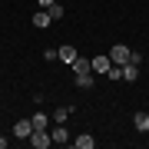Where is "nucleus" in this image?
I'll return each mask as SVG.
<instances>
[{
    "label": "nucleus",
    "instance_id": "nucleus-1",
    "mask_svg": "<svg viewBox=\"0 0 149 149\" xmlns=\"http://www.w3.org/2000/svg\"><path fill=\"white\" fill-rule=\"evenodd\" d=\"M50 143H53V136H47V129H33L30 133V146L33 149H47Z\"/></svg>",
    "mask_w": 149,
    "mask_h": 149
},
{
    "label": "nucleus",
    "instance_id": "nucleus-2",
    "mask_svg": "<svg viewBox=\"0 0 149 149\" xmlns=\"http://www.w3.org/2000/svg\"><path fill=\"white\" fill-rule=\"evenodd\" d=\"M129 53H133V50H126L123 43H116V47L109 50V60H113L116 66H123V63H129Z\"/></svg>",
    "mask_w": 149,
    "mask_h": 149
},
{
    "label": "nucleus",
    "instance_id": "nucleus-3",
    "mask_svg": "<svg viewBox=\"0 0 149 149\" xmlns=\"http://www.w3.org/2000/svg\"><path fill=\"white\" fill-rule=\"evenodd\" d=\"M30 133H33V119H17L13 136H17V139H30Z\"/></svg>",
    "mask_w": 149,
    "mask_h": 149
},
{
    "label": "nucleus",
    "instance_id": "nucleus-4",
    "mask_svg": "<svg viewBox=\"0 0 149 149\" xmlns=\"http://www.w3.org/2000/svg\"><path fill=\"white\" fill-rule=\"evenodd\" d=\"M50 136H53V143L66 146V143H70V133H66V123H56V129H53V133H50Z\"/></svg>",
    "mask_w": 149,
    "mask_h": 149
},
{
    "label": "nucleus",
    "instance_id": "nucleus-5",
    "mask_svg": "<svg viewBox=\"0 0 149 149\" xmlns=\"http://www.w3.org/2000/svg\"><path fill=\"white\" fill-rule=\"evenodd\" d=\"M50 23H53V17H50V10H40V13H33V27H40V30H47Z\"/></svg>",
    "mask_w": 149,
    "mask_h": 149
},
{
    "label": "nucleus",
    "instance_id": "nucleus-6",
    "mask_svg": "<svg viewBox=\"0 0 149 149\" xmlns=\"http://www.w3.org/2000/svg\"><path fill=\"white\" fill-rule=\"evenodd\" d=\"M113 60L109 56H93V73H109Z\"/></svg>",
    "mask_w": 149,
    "mask_h": 149
},
{
    "label": "nucleus",
    "instance_id": "nucleus-7",
    "mask_svg": "<svg viewBox=\"0 0 149 149\" xmlns=\"http://www.w3.org/2000/svg\"><path fill=\"white\" fill-rule=\"evenodd\" d=\"M123 80H126V83L139 80V63H123Z\"/></svg>",
    "mask_w": 149,
    "mask_h": 149
},
{
    "label": "nucleus",
    "instance_id": "nucleus-8",
    "mask_svg": "<svg viewBox=\"0 0 149 149\" xmlns=\"http://www.w3.org/2000/svg\"><path fill=\"white\" fill-rule=\"evenodd\" d=\"M90 70H93V60H83V56L73 60V73L76 76H80V73H90Z\"/></svg>",
    "mask_w": 149,
    "mask_h": 149
},
{
    "label": "nucleus",
    "instance_id": "nucleus-9",
    "mask_svg": "<svg viewBox=\"0 0 149 149\" xmlns=\"http://www.w3.org/2000/svg\"><path fill=\"white\" fill-rule=\"evenodd\" d=\"M133 126L139 129V133H149V113H136V116H133Z\"/></svg>",
    "mask_w": 149,
    "mask_h": 149
},
{
    "label": "nucleus",
    "instance_id": "nucleus-10",
    "mask_svg": "<svg viewBox=\"0 0 149 149\" xmlns=\"http://www.w3.org/2000/svg\"><path fill=\"white\" fill-rule=\"evenodd\" d=\"M73 143H76V149H93V146H96V139H93L90 133H80V136L73 139Z\"/></svg>",
    "mask_w": 149,
    "mask_h": 149
},
{
    "label": "nucleus",
    "instance_id": "nucleus-11",
    "mask_svg": "<svg viewBox=\"0 0 149 149\" xmlns=\"http://www.w3.org/2000/svg\"><path fill=\"white\" fill-rule=\"evenodd\" d=\"M76 56H80V53H76L70 43H66V47H60V60H63V63H70V66H73V60H76Z\"/></svg>",
    "mask_w": 149,
    "mask_h": 149
},
{
    "label": "nucleus",
    "instance_id": "nucleus-12",
    "mask_svg": "<svg viewBox=\"0 0 149 149\" xmlns=\"http://www.w3.org/2000/svg\"><path fill=\"white\" fill-rule=\"evenodd\" d=\"M76 86H80V90H90V86H96L93 70H90V73H80V76H76Z\"/></svg>",
    "mask_w": 149,
    "mask_h": 149
},
{
    "label": "nucleus",
    "instance_id": "nucleus-13",
    "mask_svg": "<svg viewBox=\"0 0 149 149\" xmlns=\"http://www.w3.org/2000/svg\"><path fill=\"white\" fill-rule=\"evenodd\" d=\"M47 123H50L47 113H33V129H47Z\"/></svg>",
    "mask_w": 149,
    "mask_h": 149
},
{
    "label": "nucleus",
    "instance_id": "nucleus-14",
    "mask_svg": "<svg viewBox=\"0 0 149 149\" xmlns=\"http://www.w3.org/2000/svg\"><path fill=\"white\" fill-rule=\"evenodd\" d=\"M70 113H73V109H66V106H63V109H56V113H53V123H66V119H70Z\"/></svg>",
    "mask_w": 149,
    "mask_h": 149
},
{
    "label": "nucleus",
    "instance_id": "nucleus-15",
    "mask_svg": "<svg viewBox=\"0 0 149 149\" xmlns=\"http://www.w3.org/2000/svg\"><path fill=\"white\" fill-rule=\"evenodd\" d=\"M106 76H109V80H113V83H116V80H123V66H116V63H113Z\"/></svg>",
    "mask_w": 149,
    "mask_h": 149
},
{
    "label": "nucleus",
    "instance_id": "nucleus-16",
    "mask_svg": "<svg viewBox=\"0 0 149 149\" xmlns=\"http://www.w3.org/2000/svg\"><path fill=\"white\" fill-rule=\"evenodd\" d=\"M47 10H50V17H53V20H60V17H63V7H60V3H50Z\"/></svg>",
    "mask_w": 149,
    "mask_h": 149
},
{
    "label": "nucleus",
    "instance_id": "nucleus-17",
    "mask_svg": "<svg viewBox=\"0 0 149 149\" xmlns=\"http://www.w3.org/2000/svg\"><path fill=\"white\" fill-rule=\"evenodd\" d=\"M37 3H40V7H50V3H56V0H37Z\"/></svg>",
    "mask_w": 149,
    "mask_h": 149
},
{
    "label": "nucleus",
    "instance_id": "nucleus-18",
    "mask_svg": "<svg viewBox=\"0 0 149 149\" xmlns=\"http://www.w3.org/2000/svg\"><path fill=\"white\" fill-rule=\"evenodd\" d=\"M0 149H7V139H3V136H0Z\"/></svg>",
    "mask_w": 149,
    "mask_h": 149
}]
</instances>
